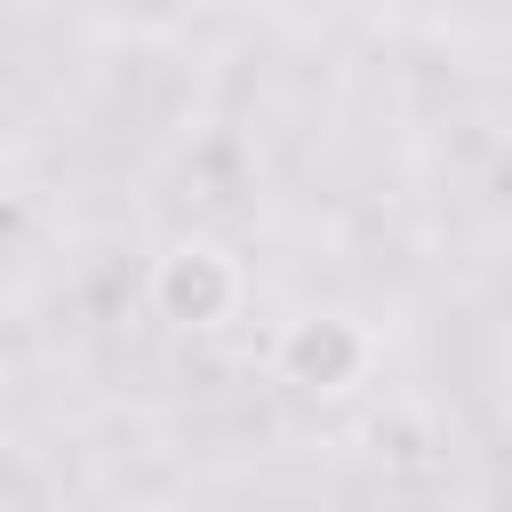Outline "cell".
Listing matches in <instances>:
<instances>
[{
  "label": "cell",
  "mask_w": 512,
  "mask_h": 512,
  "mask_svg": "<svg viewBox=\"0 0 512 512\" xmlns=\"http://www.w3.org/2000/svg\"><path fill=\"white\" fill-rule=\"evenodd\" d=\"M384 360V336L360 320V312H296L280 320L272 336V376L288 392H312V400H336V392H360Z\"/></svg>",
  "instance_id": "7a4b0ae2"
},
{
  "label": "cell",
  "mask_w": 512,
  "mask_h": 512,
  "mask_svg": "<svg viewBox=\"0 0 512 512\" xmlns=\"http://www.w3.org/2000/svg\"><path fill=\"white\" fill-rule=\"evenodd\" d=\"M144 304H152L168 328L208 336V328L240 320V304H248V272H240V256H232L224 240H208V232H176V240L152 256V272H144Z\"/></svg>",
  "instance_id": "6da1fadb"
}]
</instances>
